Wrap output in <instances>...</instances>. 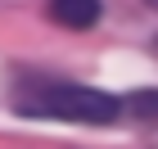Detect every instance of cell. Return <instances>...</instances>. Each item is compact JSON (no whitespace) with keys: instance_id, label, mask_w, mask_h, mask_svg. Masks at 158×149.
I'll return each mask as SVG.
<instances>
[{"instance_id":"obj_1","label":"cell","mask_w":158,"mask_h":149,"mask_svg":"<svg viewBox=\"0 0 158 149\" xmlns=\"http://www.w3.org/2000/svg\"><path fill=\"white\" fill-rule=\"evenodd\" d=\"M32 99H18L23 113L59 118V122H86V126H109L118 122L122 99L99 86H77V81H41L36 90H23Z\"/></svg>"},{"instance_id":"obj_4","label":"cell","mask_w":158,"mask_h":149,"mask_svg":"<svg viewBox=\"0 0 158 149\" xmlns=\"http://www.w3.org/2000/svg\"><path fill=\"white\" fill-rule=\"evenodd\" d=\"M145 5H149V9H158V0H145Z\"/></svg>"},{"instance_id":"obj_3","label":"cell","mask_w":158,"mask_h":149,"mask_svg":"<svg viewBox=\"0 0 158 149\" xmlns=\"http://www.w3.org/2000/svg\"><path fill=\"white\" fill-rule=\"evenodd\" d=\"M127 113L140 122H158V90H135L127 95Z\"/></svg>"},{"instance_id":"obj_2","label":"cell","mask_w":158,"mask_h":149,"mask_svg":"<svg viewBox=\"0 0 158 149\" xmlns=\"http://www.w3.org/2000/svg\"><path fill=\"white\" fill-rule=\"evenodd\" d=\"M45 14H50V23L68 27V32H90L104 18V5L99 0H50Z\"/></svg>"}]
</instances>
